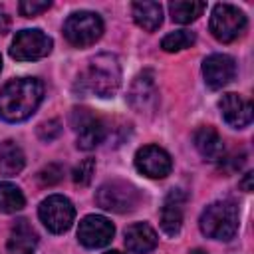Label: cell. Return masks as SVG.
Segmentation results:
<instances>
[{
	"label": "cell",
	"instance_id": "obj_1",
	"mask_svg": "<svg viewBox=\"0 0 254 254\" xmlns=\"http://www.w3.org/2000/svg\"><path fill=\"white\" fill-rule=\"evenodd\" d=\"M44 97V85L36 77H18L0 89V117L10 123L28 119Z\"/></svg>",
	"mask_w": 254,
	"mask_h": 254
},
{
	"label": "cell",
	"instance_id": "obj_2",
	"mask_svg": "<svg viewBox=\"0 0 254 254\" xmlns=\"http://www.w3.org/2000/svg\"><path fill=\"white\" fill-rule=\"evenodd\" d=\"M77 85L83 93H91L97 97H113L121 85V65L117 58L111 54H99L91 58Z\"/></svg>",
	"mask_w": 254,
	"mask_h": 254
},
{
	"label": "cell",
	"instance_id": "obj_3",
	"mask_svg": "<svg viewBox=\"0 0 254 254\" xmlns=\"http://www.w3.org/2000/svg\"><path fill=\"white\" fill-rule=\"evenodd\" d=\"M238 208L230 200H216L200 214V230L214 240H230L238 230Z\"/></svg>",
	"mask_w": 254,
	"mask_h": 254
},
{
	"label": "cell",
	"instance_id": "obj_4",
	"mask_svg": "<svg viewBox=\"0 0 254 254\" xmlns=\"http://www.w3.org/2000/svg\"><path fill=\"white\" fill-rule=\"evenodd\" d=\"M139 200H141L139 190L125 181H109L95 190L97 206L109 212H119V214L131 212L137 208Z\"/></svg>",
	"mask_w": 254,
	"mask_h": 254
},
{
	"label": "cell",
	"instance_id": "obj_5",
	"mask_svg": "<svg viewBox=\"0 0 254 254\" xmlns=\"http://www.w3.org/2000/svg\"><path fill=\"white\" fill-rule=\"evenodd\" d=\"M103 34V20L95 12H73L64 24L65 40L75 48H87L95 44Z\"/></svg>",
	"mask_w": 254,
	"mask_h": 254
},
{
	"label": "cell",
	"instance_id": "obj_6",
	"mask_svg": "<svg viewBox=\"0 0 254 254\" xmlns=\"http://www.w3.org/2000/svg\"><path fill=\"white\" fill-rule=\"evenodd\" d=\"M246 30V16L232 4H216L210 14V32L218 42H234Z\"/></svg>",
	"mask_w": 254,
	"mask_h": 254
},
{
	"label": "cell",
	"instance_id": "obj_7",
	"mask_svg": "<svg viewBox=\"0 0 254 254\" xmlns=\"http://www.w3.org/2000/svg\"><path fill=\"white\" fill-rule=\"evenodd\" d=\"M69 123L77 137V147L83 151L95 149L105 139V125L103 121L93 115L85 107H73L69 115Z\"/></svg>",
	"mask_w": 254,
	"mask_h": 254
},
{
	"label": "cell",
	"instance_id": "obj_8",
	"mask_svg": "<svg viewBox=\"0 0 254 254\" xmlns=\"http://www.w3.org/2000/svg\"><path fill=\"white\" fill-rule=\"evenodd\" d=\"M52 52V38L42 30H22L14 36L10 46V56L18 62L42 60Z\"/></svg>",
	"mask_w": 254,
	"mask_h": 254
},
{
	"label": "cell",
	"instance_id": "obj_9",
	"mask_svg": "<svg viewBox=\"0 0 254 254\" xmlns=\"http://www.w3.org/2000/svg\"><path fill=\"white\" fill-rule=\"evenodd\" d=\"M38 214H40V220L44 222V226L50 232L62 234L71 226L73 216H75V208L65 196L52 194L46 200H42V204L38 208Z\"/></svg>",
	"mask_w": 254,
	"mask_h": 254
},
{
	"label": "cell",
	"instance_id": "obj_10",
	"mask_svg": "<svg viewBox=\"0 0 254 254\" xmlns=\"http://www.w3.org/2000/svg\"><path fill=\"white\" fill-rule=\"evenodd\" d=\"M135 167L149 179H165L173 169V161L165 149L157 145H145L135 153Z\"/></svg>",
	"mask_w": 254,
	"mask_h": 254
},
{
	"label": "cell",
	"instance_id": "obj_11",
	"mask_svg": "<svg viewBox=\"0 0 254 254\" xmlns=\"http://www.w3.org/2000/svg\"><path fill=\"white\" fill-rule=\"evenodd\" d=\"M115 234L113 224L105 216L89 214L79 222L77 228V238L85 248H103L111 242Z\"/></svg>",
	"mask_w": 254,
	"mask_h": 254
},
{
	"label": "cell",
	"instance_id": "obj_12",
	"mask_svg": "<svg viewBox=\"0 0 254 254\" xmlns=\"http://www.w3.org/2000/svg\"><path fill=\"white\" fill-rule=\"evenodd\" d=\"M202 75L210 89H220L234 79L236 64L226 54H212L202 62Z\"/></svg>",
	"mask_w": 254,
	"mask_h": 254
},
{
	"label": "cell",
	"instance_id": "obj_13",
	"mask_svg": "<svg viewBox=\"0 0 254 254\" xmlns=\"http://www.w3.org/2000/svg\"><path fill=\"white\" fill-rule=\"evenodd\" d=\"M185 202L187 194L181 189H173L161 206V228L169 236H177L183 226V216H185Z\"/></svg>",
	"mask_w": 254,
	"mask_h": 254
},
{
	"label": "cell",
	"instance_id": "obj_14",
	"mask_svg": "<svg viewBox=\"0 0 254 254\" xmlns=\"http://www.w3.org/2000/svg\"><path fill=\"white\" fill-rule=\"evenodd\" d=\"M129 103L135 111H151L157 105V85L151 71H143L135 77L129 89Z\"/></svg>",
	"mask_w": 254,
	"mask_h": 254
},
{
	"label": "cell",
	"instance_id": "obj_15",
	"mask_svg": "<svg viewBox=\"0 0 254 254\" xmlns=\"http://www.w3.org/2000/svg\"><path fill=\"white\" fill-rule=\"evenodd\" d=\"M218 107H220L222 119L234 129H242L252 121V103L248 99L240 97L238 93L222 95Z\"/></svg>",
	"mask_w": 254,
	"mask_h": 254
},
{
	"label": "cell",
	"instance_id": "obj_16",
	"mask_svg": "<svg viewBox=\"0 0 254 254\" xmlns=\"http://www.w3.org/2000/svg\"><path fill=\"white\" fill-rule=\"evenodd\" d=\"M192 141L202 159H206V161H222L224 159V141L214 127H208V125L198 127L194 131Z\"/></svg>",
	"mask_w": 254,
	"mask_h": 254
},
{
	"label": "cell",
	"instance_id": "obj_17",
	"mask_svg": "<svg viewBox=\"0 0 254 254\" xmlns=\"http://www.w3.org/2000/svg\"><path fill=\"white\" fill-rule=\"evenodd\" d=\"M38 246V234L28 224V220L20 218L10 230L8 236V252L10 254H34Z\"/></svg>",
	"mask_w": 254,
	"mask_h": 254
},
{
	"label": "cell",
	"instance_id": "obj_18",
	"mask_svg": "<svg viewBox=\"0 0 254 254\" xmlns=\"http://www.w3.org/2000/svg\"><path fill=\"white\" fill-rule=\"evenodd\" d=\"M125 246L133 254H147L157 246V232L147 222H135L125 230Z\"/></svg>",
	"mask_w": 254,
	"mask_h": 254
},
{
	"label": "cell",
	"instance_id": "obj_19",
	"mask_svg": "<svg viewBox=\"0 0 254 254\" xmlns=\"http://www.w3.org/2000/svg\"><path fill=\"white\" fill-rule=\"evenodd\" d=\"M26 165V157L20 149V145L12 139H6L0 143V175L14 177L18 175Z\"/></svg>",
	"mask_w": 254,
	"mask_h": 254
},
{
	"label": "cell",
	"instance_id": "obj_20",
	"mask_svg": "<svg viewBox=\"0 0 254 254\" xmlns=\"http://www.w3.org/2000/svg\"><path fill=\"white\" fill-rule=\"evenodd\" d=\"M133 20L147 32H155L163 24V8L159 2H135L131 6Z\"/></svg>",
	"mask_w": 254,
	"mask_h": 254
},
{
	"label": "cell",
	"instance_id": "obj_21",
	"mask_svg": "<svg viewBox=\"0 0 254 254\" xmlns=\"http://www.w3.org/2000/svg\"><path fill=\"white\" fill-rule=\"evenodd\" d=\"M206 4L204 2H196V0H175L169 4L171 10V18L179 24H190L194 22L202 12H204Z\"/></svg>",
	"mask_w": 254,
	"mask_h": 254
},
{
	"label": "cell",
	"instance_id": "obj_22",
	"mask_svg": "<svg viewBox=\"0 0 254 254\" xmlns=\"http://www.w3.org/2000/svg\"><path fill=\"white\" fill-rule=\"evenodd\" d=\"M24 194L12 183H0V212H16L24 208Z\"/></svg>",
	"mask_w": 254,
	"mask_h": 254
},
{
	"label": "cell",
	"instance_id": "obj_23",
	"mask_svg": "<svg viewBox=\"0 0 254 254\" xmlns=\"http://www.w3.org/2000/svg\"><path fill=\"white\" fill-rule=\"evenodd\" d=\"M194 32L190 30H179V32H171L163 38L161 42V48L165 52H181L185 48H190L194 44Z\"/></svg>",
	"mask_w": 254,
	"mask_h": 254
},
{
	"label": "cell",
	"instance_id": "obj_24",
	"mask_svg": "<svg viewBox=\"0 0 254 254\" xmlns=\"http://www.w3.org/2000/svg\"><path fill=\"white\" fill-rule=\"evenodd\" d=\"M95 175V161L93 159H83L75 169H73V183L79 185V187H87L91 183Z\"/></svg>",
	"mask_w": 254,
	"mask_h": 254
},
{
	"label": "cell",
	"instance_id": "obj_25",
	"mask_svg": "<svg viewBox=\"0 0 254 254\" xmlns=\"http://www.w3.org/2000/svg\"><path fill=\"white\" fill-rule=\"evenodd\" d=\"M62 177H64V169H62L60 165H56V163L46 165V167L38 173V181H40L44 187H52V185L60 183Z\"/></svg>",
	"mask_w": 254,
	"mask_h": 254
},
{
	"label": "cell",
	"instance_id": "obj_26",
	"mask_svg": "<svg viewBox=\"0 0 254 254\" xmlns=\"http://www.w3.org/2000/svg\"><path fill=\"white\" fill-rule=\"evenodd\" d=\"M50 6H52L50 0H44V2H40V0H22V2L18 4V10H20L22 16H26V18H34V16L46 12Z\"/></svg>",
	"mask_w": 254,
	"mask_h": 254
},
{
	"label": "cell",
	"instance_id": "obj_27",
	"mask_svg": "<svg viewBox=\"0 0 254 254\" xmlns=\"http://www.w3.org/2000/svg\"><path fill=\"white\" fill-rule=\"evenodd\" d=\"M62 133V123L58 119H50L38 125V137L42 141H54Z\"/></svg>",
	"mask_w": 254,
	"mask_h": 254
},
{
	"label": "cell",
	"instance_id": "obj_28",
	"mask_svg": "<svg viewBox=\"0 0 254 254\" xmlns=\"http://www.w3.org/2000/svg\"><path fill=\"white\" fill-rule=\"evenodd\" d=\"M252 181H254V175L252 173H246L244 177H242V181H240V189L244 190V192H252L254 189H252Z\"/></svg>",
	"mask_w": 254,
	"mask_h": 254
},
{
	"label": "cell",
	"instance_id": "obj_29",
	"mask_svg": "<svg viewBox=\"0 0 254 254\" xmlns=\"http://www.w3.org/2000/svg\"><path fill=\"white\" fill-rule=\"evenodd\" d=\"M8 30H10V16L4 10H0V36L6 34Z\"/></svg>",
	"mask_w": 254,
	"mask_h": 254
},
{
	"label": "cell",
	"instance_id": "obj_30",
	"mask_svg": "<svg viewBox=\"0 0 254 254\" xmlns=\"http://www.w3.org/2000/svg\"><path fill=\"white\" fill-rule=\"evenodd\" d=\"M190 254H206V252H204V250H192Z\"/></svg>",
	"mask_w": 254,
	"mask_h": 254
},
{
	"label": "cell",
	"instance_id": "obj_31",
	"mask_svg": "<svg viewBox=\"0 0 254 254\" xmlns=\"http://www.w3.org/2000/svg\"><path fill=\"white\" fill-rule=\"evenodd\" d=\"M105 254H121V252H117V250H113V252H105Z\"/></svg>",
	"mask_w": 254,
	"mask_h": 254
},
{
	"label": "cell",
	"instance_id": "obj_32",
	"mask_svg": "<svg viewBox=\"0 0 254 254\" xmlns=\"http://www.w3.org/2000/svg\"><path fill=\"white\" fill-rule=\"evenodd\" d=\"M0 69H2V58H0Z\"/></svg>",
	"mask_w": 254,
	"mask_h": 254
}]
</instances>
